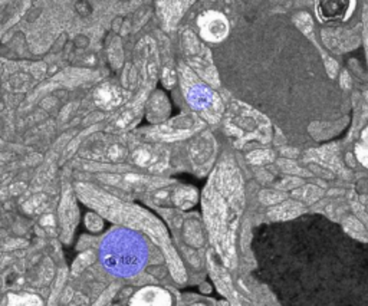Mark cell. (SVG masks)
Here are the masks:
<instances>
[{
	"label": "cell",
	"mask_w": 368,
	"mask_h": 306,
	"mask_svg": "<svg viewBox=\"0 0 368 306\" xmlns=\"http://www.w3.org/2000/svg\"><path fill=\"white\" fill-rule=\"evenodd\" d=\"M199 26L201 36L210 42H220L226 38L229 32L228 20L217 12H207L199 18Z\"/></svg>",
	"instance_id": "277c9868"
},
{
	"label": "cell",
	"mask_w": 368,
	"mask_h": 306,
	"mask_svg": "<svg viewBox=\"0 0 368 306\" xmlns=\"http://www.w3.org/2000/svg\"><path fill=\"white\" fill-rule=\"evenodd\" d=\"M196 198H197V196H196V191L193 188H180V190H177V193H176V201H177V204L181 206V207H190V206H193L194 201H196Z\"/></svg>",
	"instance_id": "9c48e42d"
},
{
	"label": "cell",
	"mask_w": 368,
	"mask_h": 306,
	"mask_svg": "<svg viewBox=\"0 0 368 306\" xmlns=\"http://www.w3.org/2000/svg\"><path fill=\"white\" fill-rule=\"evenodd\" d=\"M348 8L349 0H318V12L322 19H341Z\"/></svg>",
	"instance_id": "5b68a950"
},
{
	"label": "cell",
	"mask_w": 368,
	"mask_h": 306,
	"mask_svg": "<svg viewBox=\"0 0 368 306\" xmlns=\"http://www.w3.org/2000/svg\"><path fill=\"white\" fill-rule=\"evenodd\" d=\"M341 84H342V88L348 89L351 87V84H349V79H348V73L347 72H342V81H341Z\"/></svg>",
	"instance_id": "2e32d148"
},
{
	"label": "cell",
	"mask_w": 368,
	"mask_h": 306,
	"mask_svg": "<svg viewBox=\"0 0 368 306\" xmlns=\"http://www.w3.org/2000/svg\"><path fill=\"white\" fill-rule=\"evenodd\" d=\"M304 211V207L298 203H285L276 207L269 210V217L273 220H288V218L297 217Z\"/></svg>",
	"instance_id": "52a82bcc"
},
{
	"label": "cell",
	"mask_w": 368,
	"mask_h": 306,
	"mask_svg": "<svg viewBox=\"0 0 368 306\" xmlns=\"http://www.w3.org/2000/svg\"><path fill=\"white\" fill-rule=\"evenodd\" d=\"M193 0H160L161 10L166 15V19L169 23H174L180 19L183 12L187 9V6L191 5Z\"/></svg>",
	"instance_id": "8992f818"
},
{
	"label": "cell",
	"mask_w": 368,
	"mask_h": 306,
	"mask_svg": "<svg viewBox=\"0 0 368 306\" xmlns=\"http://www.w3.org/2000/svg\"><path fill=\"white\" fill-rule=\"evenodd\" d=\"M282 200H285V194L279 191H262L260 201L263 204H278Z\"/></svg>",
	"instance_id": "5bb4252c"
},
{
	"label": "cell",
	"mask_w": 368,
	"mask_h": 306,
	"mask_svg": "<svg viewBox=\"0 0 368 306\" xmlns=\"http://www.w3.org/2000/svg\"><path fill=\"white\" fill-rule=\"evenodd\" d=\"M364 23H365V43H367V52H368V9L364 13Z\"/></svg>",
	"instance_id": "e0dca14e"
},
{
	"label": "cell",
	"mask_w": 368,
	"mask_h": 306,
	"mask_svg": "<svg viewBox=\"0 0 368 306\" xmlns=\"http://www.w3.org/2000/svg\"><path fill=\"white\" fill-rule=\"evenodd\" d=\"M295 23H297V26H298L299 29L302 30L305 35H311L312 33V28H314V23H312V19H311V16H309L308 13H298L295 18Z\"/></svg>",
	"instance_id": "30bf717a"
},
{
	"label": "cell",
	"mask_w": 368,
	"mask_h": 306,
	"mask_svg": "<svg viewBox=\"0 0 368 306\" xmlns=\"http://www.w3.org/2000/svg\"><path fill=\"white\" fill-rule=\"evenodd\" d=\"M279 166L282 168H285L286 171H290V173H298V174H302V171L299 170L298 166L293 163V161H289V160H280L279 161Z\"/></svg>",
	"instance_id": "9a60e30c"
},
{
	"label": "cell",
	"mask_w": 368,
	"mask_h": 306,
	"mask_svg": "<svg viewBox=\"0 0 368 306\" xmlns=\"http://www.w3.org/2000/svg\"><path fill=\"white\" fill-rule=\"evenodd\" d=\"M184 50H186V56L189 59L190 65L207 82L213 85H219L217 73L210 59L209 50L203 45H200L199 40L196 39V36L191 32L184 33Z\"/></svg>",
	"instance_id": "7a4b0ae2"
},
{
	"label": "cell",
	"mask_w": 368,
	"mask_h": 306,
	"mask_svg": "<svg viewBox=\"0 0 368 306\" xmlns=\"http://www.w3.org/2000/svg\"><path fill=\"white\" fill-rule=\"evenodd\" d=\"M345 228L348 230L349 233L357 239H367V233H365V228L362 224H359L355 218H348L345 221Z\"/></svg>",
	"instance_id": "7c38bea8"
},
{
	"label": "cell",
	"mask_w": 368,
	"mask_h": 306,
	"mask_svg": "<svg viewBox=\"0 0 368 306\" xmlns=\"http://www.w3.org/2000/svg\"><path fill=\"white\" fill-rule=\"evenodd\" d=\"M142 260L144 247L137 237L125 230L112 232L101 245V262L114 275H134Z\"/></svg>",
	"instance_id": "6da1fadb"
},
{
	"label": "cell",
	"mask_w": 368,
	"mask_h": 306,
	"mask_svg": "<svg viewBox=\"0 0 368 306\" xmlns=\"http://www.w3.org/2000/svg\"><path fill=\"white\" fill-rule=\"evenodd\" d=\"M183 87H184V94L189 99V102L196 107V108L203 109V111H209L213 109L216 111L220 108L219 98L214 95V92H211L209 88L203 87L199 84L194 76L191 75V72L186 68L183 69Z\"/></svg>",
	"instance_id": "3957f363"
},
{
	"label": "cell",
	"mask_w": 368,
	"mask_h": 306,
	"mask_svg": "<svg viewBox=\"0 0 368 306\" xmlns=\"http://www.w3.org/2000/svg\"><path fill=\"white\" fill-rule=\"evenodd\" d=\"M314 154H315V157H318L317 160L321 161L324 166L332 168V170L338 168V158L335 157L331 151H318V152L315 151Z\"/></svg>",
	"instance_id": "8fae6325"
},
{
	"label": "cell",
	"mask_w": 368,
	"mask_h": 306,
	"mask_svg": "<svg viewBox=\"0 0 368 306\" xmlns=\"http://www.w3.org/2000/svg\"><path fill=\"white\" fill-rule=\"evenodd\" d=\"M273 157V154L270 151L266 149H259V151H253L248 156V160L252 164H263V163H268Z\"/></svg>",
	"instance_id": "4fadbf2b"
},
{
	"label": "cell",
	"mask_w": 368,
	"mask_h": 306,
	"mask_svg": "<svg viewBox=\"0 0 368 306\" xmlns=\"http://www.w3.org/2000/svg\"><path fill=\"white\" fill-rule=\"evenodd\" d=\"M293 196L299 198V200H302V201H305V203H314L322 196V193H321L319 188L314 187V186H305L301 190H297L293 193Z\"/></svg>",
	"instance_id": "ba28073f"
}]
</instances>
